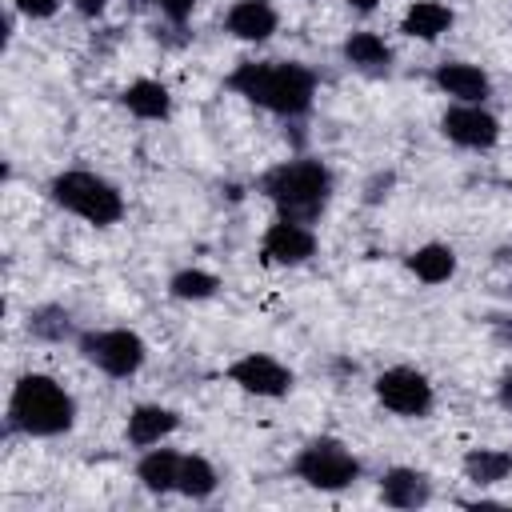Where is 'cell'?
<instances>
[{
	"label": "cell",
	"mask_w": 512,
	"mask_h": 512,
	"mask_svg": "<svg viewBox=\"0 0 512 512\" xmlns=\"http://www.w3.org/2000/svg\"><path fill=\"white\" fill-rule=\"evenodd\" d=\"M228 88L276 116H304L316 96V76L300 60H248L228 76Z\"/></svg>",
	"instance_id": "cell-1"
},
{
	"label": "cell",
	"mask_w": 512,
	"mask_h": 512,
	"mask_svg": "<svg viewBox=\"0 0 512 512\" xmlns=\"http://www.w3.org/2000/svg\"><path fill=\"white\" fill-rule=\"evenodd\" d=\"M260 192L272 200L276 216L284 220H300V224H316L332 200V172L312 160V156H296L276 164L264 180Z\"/></svg>",
	"instance_id": "cell-2"
},
{
	"label": "cell",
	"mask_w": 512,
	"mask_h": 512,
	"mask_svg": "<svg viewBox=\"0 0 512 512\" xmlns=\"http://www.w3.org/2000/svg\"><path fill=\"white\" fill-rule=\"evenodd\" d=\"M76 420V400L68 388L44 372H28L16 380L8 396V424L28 436H60Z\"/></svg>",
	"instance_id": "cell-3"
},
{
	"label": "cell",
	"mask_w": 512,
	"mask_h": 512,
	"mask_svg": "<svg viewBox=\"0 0 512 512\" xmlns=\"http://www.w3.org/2000/svg\"><path fill=\"white\" fill-rule=\"evenodd\" d=\"M48 192H52V200H56L64 212H72V216H80V220H88V224H96V228H108V224H116V220L124 216V196H120V188H116L112 180L96 176V172H84V168L60 172V176L48 184Z\"/></svg>",
	"instance_id": "cell-4"
},
{
	"label": "cell",
	"mask_w": 512,
	"mask_h": 512,
	"mask_svg": "<svg viewBox=\"0 0 512 512\" xmlns=\"http://www.w3.org/2000/svg\"><path fill=\"white\" fill-rule=\"evenodd\" d=\"M292 468H296V476L308 488H320V492H340V488H352L360 480V460L352 456L348 444H340L332 436L308 440L296 452V464Z\"/></svg>",
	"instance_id": "cell-5"
},
{
	"label": "cell",
	"mask_w": 512,
	"mask_h": 512,
	"mask_svg": "<svg viewBox=\"0 0 512 512\" xmlns=\"http://www.w3.org/2000/svg\"><path fill=\"white\" fill-rule=\"evenodd\" d=\"M80 356L100 368L104 376H116V380H128L140 372L148 348L144 340L132 332V328H92L80 336Z\"/></svg>",
	"instance_id": "cell-6"
},
{
	"label": "cell",
	"mask_w": 512,
	"mask_h": 512,
	"mask_svg": "<svg viewBox=\"0 0 512 512\" xmlns=\"http://www.w3.org/2000/svg\"><path fill=\"white\" fill-rule=\"evenodd\" d=\"M376 400L388 412H396V416L420 420V416L432 412L436 392H432V384H428L424 372H416V368H388V372L376 376Z\"/></svg>",
	"instance_id": "cell-7"
},
{
	"label": "cell",
	"mask_w": 512,
	"mask_h": 512,
	"mask_svg": "<svg viewBox=\"0 0 512 512\" xmlns=\"http://www.w3.org/2000/svg\"><path fill=\"white\" fill-rule=\"evenodd\" d=\"M228 380H232L240 392H248V396H268V400L292 392V368H284V364H280L276 356H268V352H248V356L232 360V364H228Z\"/></svg>",
	"instance_id": "cell-8"
},
{
	"label": "cell",
	"mask_w": 512,
	"mask_h": 512,
	"mask_svg": "<svg viewBox=\"0 0 512 512\" xmlns=\"http://www.w3.org/2000/svg\"><path fill=\"white\" fill-rule=\"evenodd\" d=\"M260 252H264L268 264H288V268H292V264H304V260H312V252H316V232H312V224L276 216V220L268 224L264 240H260Z\"/></svg>",
	"instance_id": "cell-9"
},
{
	"label": "cell",
	"mask_w": 512,
	"mask_h": 512,
	"mask_svg": "<svg viewBox=\"0 0 512 512\" xmlns=\"http://www.w3.org/2000/svg\"><path fill=\"white\" fill-rule=\"evenodd\" d=\"M440 132L460 148H492L500 140V120L480 104H456L444 112Z\"/></svg>",
	"instance_id": "cell-10"
},
{
	"label": "cell",
	"mask_w": 512,
	"mask_h": 512,
	"mask_svg": "<svg viewBox=\"0 0 512 512\" xmlns=\"http://www.w3.org/2000/svg\"><path fill=\"white\" fill-rule=\"evenodd\" d=\"M436 88L444 96H452L456 104H484L492 96V80L480 64H464V60H444L436 72H432Z\"/></svg>",
	"instance_id": "cell-11"
},
{
	"label": "cell",
	"mask_w": 512,
	"mask_h": 512,
	"mask_svg": "<svg viewBox=\"0 0 512 512\" xmlns=\"http://www.w3.org/2000/svg\"><path fill=\"white\" fill-rule=\"evenodd\" d=\"M180 428V412L176 408H164V404H140L128 412V444L132 448H156L164 436H172Z\"/></svg>",
	"instance_id": "cell-12"
},
{
	"label": "cell",
	"mask_w": 512,
	"mask_h": 512,
	"mask_svg": "<svg viewBox=\"0 0 512 512\" xmlns=\"http://www.w3.org/2000/svg\"><path fill=\"white\" fill-rule=\"evenodd\" d=\"M224 28L236 36V40H248V44H260L276 32V8L268 0H236L224 16Z\"/></svg>",
	"instance_id": "cell-13"
},
{
	"label": "cell",
	"mask_w": 512,
	"mask_h": 512,
	"mask_svg": "<svg viewBox=\"0 0 512 512\" xmlns=\"http://www.w3.org/2000/svg\"><path fill=\"white\" fill-rule=\"evenodd\" d=\"M380 500L388 508H420L432 500V480L416 468H392L380 476Z\"/></svg>",
	"instance_id": "cell-14"
},
{
	"label": "cell",
	"mask_w": 512,
	"mask_h": 512,
	"mask_svg": "<svg viewBox=\"0 0 512 512\" xmlns=\"http://www.w3.org/2000/svg\"><path fill=\"white\" fill-rule=\"evenodd\" d=\"M180 460H184V452H172V448H144V456H140V464H136V480H140L148 492H156V496L176 492Z\"/></svg>",
	"instance_id": "cell-15"
},
{
	"label": "cell",
	"mask_w": 512,
	"mask_h": 512,
	"mask_svg": "<svg viewBox=\"0 0 512 512\" xmlns=\"http://www.w3.org/2000/svg\"><path fill=\"white\" fill-rule=\"evenodd\" d=\"M448 28H452V8L440 0H416L400 20V32L412 40H440Z\"/></svg>",
	"instance_id": "cell-16"
},
{
	"label": "cell",
	"mask_w": 512,
	"mask_h": 512,
	"mask_svg": "<svg viewBox=\"0 0 512 512\" xmlns=\"http://www.w3.org/2000/svg\"><path fill=\"white\" fill-rule=\"evenodd\" d=\"M120 100L140 120H168V112H172V96H168V88L160 80H132L120 92Z\"/></svg>",
	"instance_id": "cell-17"
},
{
	"label": "cell",
	"mask_w": 512,
	"mask_h": 512,
	"mask_svg": "<svg viewBox=\"0 0 512 512\" xmlns=\"http://www.w3.org/2000/svg\"><path fill=\"white\" fill-rule=\"evenodd\" d=\"M344 60L360 72H388L392 64V48L376 36V32H352L344 40Z\"/></svg>",
	"instance_id": "cell-18"
},
{
	"label": "cell",
	"mask_w": 512,
	"mask_h": 512,
	"mask_svg": "<svg viewBox=\"0 0 512 512\" xmlns=\"http://www.w3.org/2000/svg\"><path fill=\"white\" fill-rule=\"evenodd\" d=\"M408 268L424 284H444V280L456 276V252L448 244H424V248H416L408 256Z\"/></svg>",
	"instance_id": "cell-19"
},
{
	"label": "cell",
	"mask_w": 512,
	"mask_h": 512,
	"mask_svg": "<svg viewBox=\"0 0 512 512\" xmlns=\"http://www.w3.org/2000/svg\"><path fill=\"white\" fill-rule=\"evenodd\" d=\"M216 484H220L216 468H212L204 456H196V452H184V460H180V480H176V492H180V496H188V500H208V496L216 492Z\"/></svg>",
	"instance_id": "cell-20"
},
{
	"label": "cell",
	"mask_w": 512,
	"mask_h": 512,
	"mask_svg": "<svg viewBox=\"0 0 512 512\" xmlns=\"http://www.w3.org/2000/svg\"><path fill=\"white\" fill-rule=\"evenodd\" d=\"M464 472L472 484H500L512 476V452L504 448H472L464 456Z\"/></svg>",
	"instance_id": "cell-21"
},
{
	"label": "cell",
	"mask_w": 512,
	"mask_h": 512,
	"mask_svg": "<svg viewBox=\"0 0 512 512\" xmlns=\"http://www.w3.org/2000/svg\"><path fill=\"white\" fill-rule=\"evenodd\" d=\"M216 288H220V280H216L212 272H204V268H184V272H176L172 284H168V292H172L176 300H208Z\"/></svg>",
	"instance_id": "cell-22"
},
{
	"label": "cell",
	"mask_w": 512,
	"mask_h": 512,
	"mask_svg": "<svg viewBox=\"0 0 512 512\" xmlns=\"http://www.w3.org/2000/svg\"><path fill=\"white\" fill-rule=\"evenodd\" d=\"M12 8L20 16H28V20H48V16H56L60 0H12Z\"/></svg>",
	"instance_id": "cell-23"
},
{
	"label": "cell",
	"mask_w": 512,
	"mask_h": 512,
	"mask_svg": "<svg viewBox=\"0 0 512 512\" xmlns=\"http://www.w3.org/2000/svg\"><path fill=\"white\" fill-rule=\"evenodd\" d=\"M72 4H76V8H80V12H84V16H100V12H104V4H108V0H72Z\"/></svg>",
	"instance_id": "cell-24"
},
{
	"label": "cell",
	"mask_w": 512,
	"mask_h": 512,
	"mask_svg": "<svg viewBox=\"0 0 512 512\" xmlns=\"http://www.w3.org/2000/svg\"><path fill=\"white\" fill-rule=\"evenodd\" d=\"M500 404H504V408H512V372H504V376H500Z\"/></svg>",
	"instance_id": "cell-25"
},
{
	"label": "cell",
	"mask_w": 512,
	"mask_h": 512,
	"mask_svg": "<svg viewBox=\"0 0 512 512\" xmlns=\"http://www.w3.org/2000/svg\"><path fill=\"white\" fill-rule=\"evenodd\" d=\"M348 4H352V8H356V12H372V8H376V4H380V0H348Z\"/></svg>",
	"instance_id": "cell-26"
},
{
	"label": "cell",
	"mask_w": 512,
	"mask_h": 512,
	"mask_svg": "<svg viewBox=\"0 0 512 512\" xmlns=\"http://www.w3.org/2000/svg\"><path fill=\"white\" fill-rule=\"evenodd\" d=\"M148 4H152V0H148Z\"/></svg>",
	"instance_id": "cell-27"
}]
</instances>
